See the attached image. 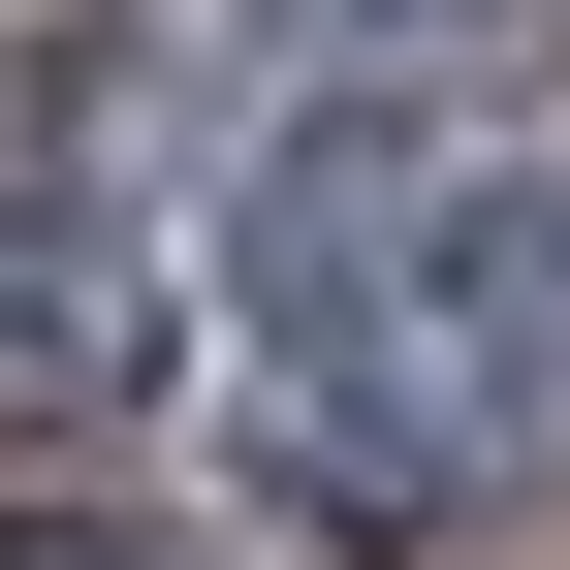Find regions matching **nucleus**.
<instances>
[{
	"label": "nucleus",
	"mask_w": 570,
	"mask_h": 570,
	"mask_svg": "<svg viewBox=\"0 0 570 570\" xmlns=\"http://www.w3.org/2000/svg\"><path fill=\"white\" fill-rule=\"evenodd\" d=\"M96 381H159V285L96 223H0V412H96Z\"/></svg>",
	"instance_id": "f257e3e1"
},
{
	"label": "nucleus",
	"mask_w": 570,
	"mask_h": 570,
	"mask_svg": "<svg viewBox=\"0 0 570 570\" xmlns=\"http://www.w3.org/2000/svg\"><path fill=\"white\" fill-rule=\"evenodd\" d=\"M444 285H475V348H508V381H570V190H475Z\"/></svg>",
	"instance_id": "f03ea898"
}]
</instances>
